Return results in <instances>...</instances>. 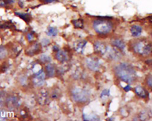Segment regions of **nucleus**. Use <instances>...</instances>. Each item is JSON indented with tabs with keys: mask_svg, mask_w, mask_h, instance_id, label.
Here are the masks:
<instances>
[{
	"mask_svg": "<svg viewBox=\"0 0 152 121\" xmlns=\"http://www.w3.org/2000/svg\"><path fill=\"white\" fill-rule=\"evenodd\" d=\"M115 72L121 80L128 84L133 83L137 79L135 69L127 63H122L117 65L115 68Z\"/></svg>",
	"mask_w": 152,
	"mask_h": 121,
	"instance_id": "f257e3e1",
	"label": "nucleus"
},
{
	"mask_svg": "<svg viewBox=\"0 0 152 121\" xmlns=\"http://www.w3.org/2000/svg\"><path fill=\"white\" fill-rule=\"evenodd\" d=\"M93 27L97 33L106 34L111 31L113 28V25L108 19L97 18L93 21Z\"/></svg>",
	"mask_w": 152,
	"mask_h": 121,
	"instance_id": "f03ea898",
	"label": "nucleus"
},
{
	"mask_svg": "<svg viewBox=\"0 0 152 121\" xmlns=\"http://www.w3.org/2000/svg\"><path fill=\"white\" fill-rule=\"evenodd\" d=\"M134 52L141 56H146L152 53V44L146 40H140L133 45Z\"/></svg>",
	"mask_w": 152,
	"mask_h": 121,
	"instance_id": "7ed1b4c3",
	"label": "nucleus"
},
{
	"mask_svg": "<svg viewBox=\"0 0 152 121\" xmlns=\"http://www.w3.org/2000/svg\"><path fill=\"white\" fill-rule=\"evenodd\" d=\"M73 98L76 101L84 102L88 99L89 95L85 90L80 88H76L73 91Z\"/></svg>",
	"mask_w": 152,
	"mask_h": 121,
	"instance_id": "20e7f679",
	"label": "nucleus"
},
{
	"mask_svg": "<svg viewBox=\"0 0 152 121\" xmlns=\"http://www.w3.org/2000/svg\"><path fill=\"white\" fill-rule=\"evenodd\" d=\"M86 62L87 65L91 70L97 71L99 69L100 63L97 59L93 57H90L87 59Z\"/></svg>",
	"mask_w": 152,
	"mask_h": 121,
	"instance_id": "39448f33",
	"label": "nucleus"
},
{
	"mask_svg": "<svg viewBox=\"0 0 152 121\" xmlns=\"http://www.w3.org/2000/svg\"><path fill=\"white\" fill-rule=\"evenodd\" d=\"M45 74L42 70L40 71L36 75V76L35 78L34 82L35 84L38 86H41L44 84L45 82Z\"/></svg>",
	"mask_w": 152,
	"mask_h": 121,
	"instance_id": "423d86ee",
	"label": "nucleus"
},
{
	"mask_svg": "<svg viewBox=\"0 0 152 121\" xmlns=\"http://www.w3.org/2000/svg\"><path fill=\"white\" fill-rule=\"evenodd\" d=\"M136 95L141 98H146L148 96V93L146 89L141 86H138L135 89Z\"/></svg>",
	"mask_w": 152,
	"mask_h": 121,
	"instance_id": "0eeeda50",
	"label": "nucleus"
},
{
	"mask_svg": "<svg viewBox=\"0 0 152 121\" xmlns=\"http://www.w3.org/2000/svg\"><path fill=\"white\" fill-rule=\"evenodd\" d=\"M130 32L133 36L138 37L140 36L142 32V28L138 25H133L130 28Z\"/></svg>",
	"mask_w": 152,
	"mask_h": 121,
	"instance_id": "6e6552de",
	"label": "nucleus"
},
{
	"mask_svg": "<svg viewBox=\"0 0 152 121\" xmlns=\"http://www.w3.org/2000/svg\"><path fill=\"white\" fill-rule=\"evenodd\" d=\"M15 14L16 16L23 20L26 23H29L32 20V16L30 13L26 12H15Z\"/></svg>",
	"mask_w": 152,
	"mask_h": 121,
	"instance_id": "1a4fd4ad",
	"label": "nucleus"
},
{
	"mask_svg": "<svg viewBox=\"0 0 152 121\" xmlns=\"http://www.w3.org/2000/svg\"><path fill=\"white\" fill-rule=\"evenodd\" d=\"M95 50L100 54H104L107 50V47L104 44L101 42L96 43L94 45Z\"/></svg>",
	"mask_w": 152,
	"mask_h": 121,
	"instance_id": "9d476101",
	"label": "nucleus"
},
{
	"mask_svg": "<svg viewBox=\"0 0 152 121\" xmlns=\"http://www.w3.org/2000/svg\"><path fill=\"white\" fill-rule=\"evenodd\" d=\"M56 58L59 61L64 62L68 59L67 54L63 51H59L56 55Z\"/></svg>",
	"mask_w": 152,
	"mask_h": 121,
	"instance_id": "9b49d317",
	"label": "nucleus"
},
{
	"mask_svg": "<svg viewBox=\"0 0 152 121\" xmlns=\"http://www.w3.org/2000/svg\"><path fill=\"white\" fill-rule=\"evenodd\" d=\"M112 44L115 47L121 50H123L125 49L126 47L125 43L120 39H115L112 42Z\"/></svg>",
	"mask_w": 152,
	"mask_h": 121,
	"instance_id": "f8f14e48",
	"label": "nucleus"
},
{
	"mask_svg": "<svg viewBox=\"0 0 152 121\" xmlns=\"http://www.w3.org/2000/svg\"><path fill=\"white\" fill-rule=\"evenodd\" d=\"M72 23L75 28H82L84 27V21L82 19H78L73 20Z\"/></svg>",
	"mask_w": 152,
	"mask_h": 121,
	"instance_id": "ddd939ff",
	"label": "nucleus"
},
{
	"mask_svg": "<svg viewBox=\"0 0 152 121\" xmlns=\"http://www.w3.org/2000/svg\"><path fill=\"white\" fill-rule=\"evenodd\" d=\"M16 0H0V8L7 7L15 2Z\"/></svg>",
	"mask_w": 152,
	"mask_h": 121,
	"instance_id": "4468645a",
	"label": "nucleus"
},
{
	"mask_svg": "<svg viewBox=\"0 0 152 121\" xmlns=\"http://www.w3.org/2000/svg\"><path fill=\"white\" fill-rule=\"evenodd\" d=\"M58 32L57 28L53 27H50L48 28L47 34L50 36H55L57 35Z\"/></svg>",
	"mask_w": 152,
	"mask_h": 121,
	"instance_id": "2eb2a0df",
	"label": "nucleus"
},
{
	"mask_svg": "<svg viewBox=\"0 0 152 121\" xmlns=\"http://www.w3.org/2000/svg\"><path fill=\"white\" fill-rule=\"evenodd\" d=\"M47 73L48 76L50 77L53 76L55 72V69L54 67L52 65H48L46 67Z\"/></svg>",
	"mask_w": 152,
	"mask_h": 121,
	"instance_id": "dca6fc26",
	"label": "nucleus"
},
{
	"mask_svg": "<svg viewBox=\"0 0 152 121\" xmlns=\"http://www.w3.org/2000/svg\"><path fill=\"white\" fill-rule=\"evenodd\" d=\"M84 120L85 121H97L99 120L98 117L96 115H91L89 116H86L84 115Z\"/></svg>",
	"mask_w": 152,
	"mask_h": 121,
	"instance_id": "f3484780",
	"label": "nucleus"
},
{
	"mask_svg": "<svg viewBox=\"0 0 152 121\" xmlns=\"http://www.w3.org/2000/svg\"><path fill=\"white\" fill-rule=\"evenodd\" d=\"M7 55V51L4 47H0V59L5 58Z\"/></svg>",
	"mask_w": 152,
	"mask_h": 121,
	"instance_id": "a211bd4d",
	"label": "nucleus"
},
{
	"mask_svg": "<svg viewBox=\"0 0 152 121\" xmlns=\"http://www.w3.org/2000/svg\"><path fill=\"white\" fill-rule=\"evenodd\" d=\"M86 44V42H82L79 43V45L77 46V50L80 52H82L83 50V47L85 46Z\"/></svg>",
	"mask_w": 152,
	"mask_h": 121,
	"instance_id": "6ab92c4d",
	"label": "nucleus"
},
{
	"mask_svg": "<svg viewBox=\"0 0 152 121\" xmlns=\"http://www.w3.org/2000/svg\"><path fill=\"white\" fill-rule=\"evenodd\" d=\"M41 60L42 61L44 62L49 63L50 62L51 60V59L50 58L49 56H46V55H43L41 56Z\"/></svg>",
	"mask_w": 152,
	"mask_h": 121,
	"instance_id": "aec40b11",
	"label": "nucleus"
},
{
	"mask_svg": "<svg viewBox=\"0 0 152 121\" xmlns=\"http://www.w3.org/2000/svg\"><path fill=\"white\" fill-rule=\"evenodd\" d=\"M58 1V0H40V1L43 4H48L57 2Z\"/></svg>",
	"mask_w": 152,
	"mask_h": 121,
	"instance_id": "412c9836",
	"label": "nucleus"
},
{
	"mask_svg": "<svg viewBox=\"0 0 152 121\" xmlns=\"http://www.w3.org/2000/svg\"><path fill=\"white\" fill-rule=\"evenodd\" d=\"M109 96V90H105L102 92V94L101 95V97L103 98V97H108Z\"/></svg>",
	"mask_w": 152,
	"mask_h": 121,
	"instance_id": "4be33fe9",
	"label": "nucleus"
},
{
	"mask_svg": "<svg viewBox=\"0 0 152 121\" xmlns=\"http://www.w3.org/2000/svg\"><path fill=\"white\" fill-rule=\"evenodd\" d=\"M32 0H19L18 4L20 8H23L25 1H30Z\"/></svg>",
	"mask_w": 152,
	"mask_h": 121,
	"instance_id": "5701e85b",
	"label": "nucleus"
},
{
	"mask_svg": "<svg viewBox=\"0 0 152 121\" xmlns=\"http://www.w3.org/2000/svg\"><path fill=\"white\" fill-rule=\"evenodd\" d=\"M147 83L149 86L152 89V76L149 77L147 80Z\"/></svg>",
	"mask_w": 152,
	"mask_h": 121,
	"instance_id": "b1692460",
	"label": "nucleus"
},
{
	"mask_svg": "<svg viewBox=\"0 0 152 121\" xmlns=\"http://www.w3.org/2000/svg\"><path fill=\"white\" fill-rule=\"evenodd\" d=\"M130 89H131V87H130V86L129 85H127V86H126V87L124 88V89L125 90V91H129V90H130Z\"/></svg>",
	"mask_w": 152,
	"mask_h": 121,
	"instance_id": "393cba45",
	"label": "nucleus"
}]
</instances>
